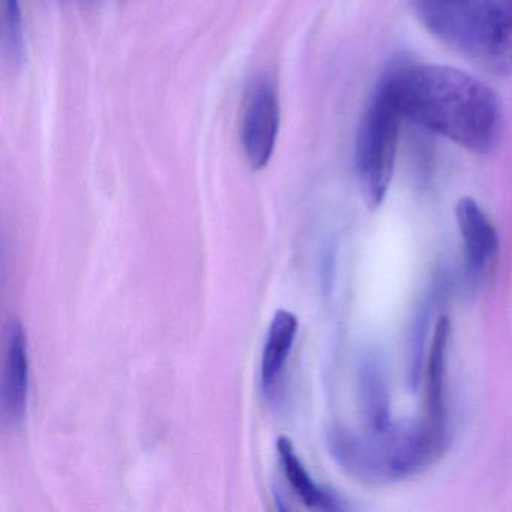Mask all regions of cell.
I'll return each instance as SVG.
<instances>
[{
	"instance_id": "1",
	"label": "cell",
	"mask_w": 512,
	"mask_h": 512,
	"mask_svg": "<svg viewBox=\"0 0 512 512\" xmlns=\"http://www.w3.org/2000/svg\"><path fill=\"white\" fill-rule=\"evenodd\" d=\"M406 121L478 154L496 148L502 133L497 95L476 77L440 65H412L386 74Z\"/></svg>"
},
{
	"instance_id": "2",
	"label": "cell",
	"mask_w": 512,
	"mask_h": 512,
	"mask_svg": "<svg viewBox=\"0 0 512 512\" xmlns=\"http://www.w3.org/2000/svg\"><path fill=\"white\" fill-rule=\"evenodd\" d=\"M446 431L427 421L389 424L358 434L346 428L329 433L334 460L353 478L370 484L401 481L422 472L445 448Z\"/></svg>"
},
{
	"instance_id": "3",
	"label": "cell",
	"mask_w": 512,
	"mask_h": 512,
	"mask_svg": "<svg viewBox=\"0 0 512 512\" xmlns=\"http://www.w3.org/2000/svg\"><path fill=\"white\" fill-rule=\"evenodd\" d=\"M401 121L403 116L392 97L388 80L383 77L362 115L355 146L356 170L371 208L382 205L388 193Z\"/></svg>"
},
{
	"instance_id": "4",
	"label": "cell",
	"mask_w": 512,
	"mask_h": 512,
	"mask_svg": "<svg viewBox=\"0 0 512 512\" xmlns=\"http://www.w3.org/2000/svg\"><path fill=\"white\" fill-rule=\"evenodd\" d=\"M412 5L433 37L482 62L487 44V0H412Z\"/></svg>"
},
{
	"instance_id": "5",
	"label": "cell",
	"mask_w": 512,
	"mask_h": 512,
	"mask_svg": "<svg viewBox=\"0 0 512 512\" xmlns=\"http://www.w3.org/2000/svg\"><path fill=\"white\" fill-rule=\"evenodd\" d=\"M280 128V101L274 82L259 76L248 86L241 119V143L253 169L266 167L274 154Z\"/></svg>"
},
{
	"instance_id": "6",
	"label": "cell",
	"mask_w": 512,
	"mask_h": 512,
	"mask_svg": "<svg viewBox=\"0 0 512 512\" xmlns=\"http://www.w3.org/2000/svg\"><path fill=\"white\" fill-rule=\"evenodd\" d=\"M29 397V349L25 328L11 319L7 329L4 371L0 383V412L8 427H19L26 415Z\"/></svg>"
},
{
	"instance_id": "7",
	"label": "cell",
	"mask_w": 512,
	"mask_h": 512,
	"mask_svg": "<svg viewBox=\"0 0 512 512\" xmlns=\"http://www.w3.org/2000/svg\"><path fill=\"white\" fill-rule=\"evenodd\" d=\"M296 334H298V319L295 314L286 310L277 311L269 325L265 347H263L262 364H260V382H262L263 394L269 400H274L280 394L284 368L292 352Z\"/></svg>"
},
{
	"instance_id": "8",
	"label": "cell",
	"mask_w": 512,
	"mask_h": 512,
	"mask_svg": "<svg viewBox=\"0 0 512 512\" xmlns=\"http://www.w3.org/2000/svg\"><path fill=\"white\" fill-rule=\"evenodd\" d=\"M455 217L470 269L473 272L484 271L499 247L493 224L478 203L470 197L460 199L455 208Z\"/></svg>"
},
{
	"instance_id": "9",
	"label": "cell",
	"mask_w": 512,
	"mask_h": 512,
	"mask_svg": "<svg viewBox=\"0 0 512 512\" xmlns=\"http://www.w3.org/2000/svg\"><path fill=\"white\" fill-rule=\"evenodd\" d=\"M449 332L451 325L446 316H442L434 329L431 340L430 355H428L427 370H425V392H427V422L439 430L446 431L445 410V374L446 350H448Z\"/></svg>"
},
{
	"instance_id": "10",
	"label": "cell",
	"mask_w": 512,
	"mask_h": 512,
	"mask_svg": "<svg viewBox=\"0 0 512 512\" xmlns=\"http://www.w3.org/2000/svg\"><path fill=\"white\" fill-rule=\"evenodd\" d=\"M359 403L368 430H385L391 424L388 380L377 355L365 356L359 367Z\"/></svg>"
},
{
	"instance_id": "11",
	"label": "cell",
	"mask_w": 512,
	"mask_h": 512,
	"mask_svg": "<svg viewBox=\"0 0 512 512\" xmlns=\"http://www.w3.org/2000/svg\"><path fill=\"white\" fill-rule=\"evenodd\" d=\"M482 64L512 73V0H487V44Z\"/></svg>"
},
{
	"instance_id": "12",
	"label": "cell",
	"mask_w": 512,
	"mask_h": 512,
	"mask_svg": "<svg viewBox=\"0 0 512 512\" xmlns=\"http://www.w3.org/2000/svg\"><path fill=\"white\" fill-rule=\"evenodd\" d=\"M277 448L287 482L305 506L311 509H319V511H340L344 508L334 494L329 493L328 490L313 481L310 473L296 455L290 439L280 437Z\"/></svg>"
},
{
	"instance_id": "13",
	"label": "cell",
	"mask_w": 512,
	"mask_h": 512,
	"mask_svg": "<svg viewBox=\"0 0 512 512\" xmlns=\"http://www.w3.org/2000/svg\"><path fill=\"white\" fill-rule=\"evenodd\" d=\"M2 10H4V19H2L4 46L7 47L11 58L19 61L23 55V20L19 0H4Z\"/></svg>"
}]
</instances>
